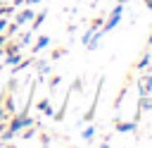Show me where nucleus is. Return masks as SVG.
I'll return each mask as SVG.
<instances>
[{
	"instance_id": "obj_12",
	"label": "nucleus",
	"mask_w": 152,
	"mask_h": 148,
	"mask_svg": "<svg viewBox=\"0 0 152 148\" xmlns=\"http://www.w3.org/2000/svg\"><path fill=\"white\" fill-rule=\"evenodd\" d=\"M81 136H83V141H90V138L95 136V127H93V124L88 122V127L83 129V134H81Z\"/></svg>"
},
{
	"instance_id": "obj_3",
	"label": "nucleus",
	"mask_w": 152,
	"mask_h": 148,
	"mask_svg": "<svg viewBox=\"0 0 152 148\" xmlns=\"http://www.w3.org/2000/svg\"><path fill=\"white\" fill-rule=\"evenodd\" d=\"M33 14H36V12H33L31 7H24V10H19V12L14 14V21H17L19 26H24L26 21H31V19H33Z\"/></svg>"
},
{
	"instance_id": "obj_22",
	"label": "nucleus",
	"mask_w": 152,
	"mask_h": 148,
	"mask_svg": "<svg viewBox=\"0 0 152 148\" xmlns=\"http://www.w3.org/2000/svg\"><path fill=\"white\" fill-rule=\"evenodd\" d=\"M2 55H5V48H0V60H2Z\"/></svg>"
},
{
	"instance_id": "obj_7",
	"label": "nucleus",
	"mask_w": 152,
	"mask_h": 148,
	"mask_svg": "<svg viewBox=\"0 0 152 148\" xmlns=\"http://www.w3.org/2000/svg\"><path fill=\"white\" fill-rule=\"evenodd\" d=\"M45 17H48V12H38V14H33V19H31V31H36V29L45 21Z\"/></svg>"
},
{
	"instance_id": "obj_10",
	"label": "nucleus",
	"mask_w": 152,
	"mask_h": 148,
	"mask_svg": "<svg viewBox=\"0 0 152 148\" xmlns=\"http://www.w3.org/2000/svg\"><path fill=\"white\" fill-rule=\"evenodd\" d=\"M31 41H33V33H31V29H28V31H26V33H21V36H19V38H17V43H19V45H21V48H24V45H28V43H31Z\"/></svg>"
},
{
	"instance_id": "obj_2",
	"label": "nucleus",
	"mask_w": 152,
	"mask_h": 148,
	"mask_svg": "<svg viewBox=\"0 0 152 148\" xmlns=\"http://www.w3.org/2000/svg\"><path fill=\"white\" fill-rule=\"evenodd\" d=\"M102 84H104V79H100V81H97V91H95V98H93V103H90L88 112L83 115V122H93V117H95V107H97V98H100V91H102Z\"/></svg>"
},
{
	"instance_id": "obj_11",
	"label": "nucleus",
	"mask_w": 152,
	"mask_h": 148,
	"mask_svg": "<svg viewBox=\"0 0 152 148\" xmlns=\"http://www.w3.org/2000/svg\"><path fill=\"white\" fill-rule=\"evenodd\" d=\"M31 64H33V60H21L19 64H14V67H12V74H19L21 69H26V67H31Z\"/></svg>"
},
{
	"instance_id": "obj_15",
	"label": "nucleus",
	"mask_w": 152,
	"mask_h": 148,
	"mask_svg": "<svg viewBox=\"0 0 152 148\" xmlns=\"http://www.w3.org/2000/svg\"><path fill=\"white\" fill-rule=\"evenodd\" d=\"M150 60H152V55H150V53H145V55L140 57V62H138L135 67H138V69H142V67H147V64H150Z\"/></svg>"
},
{
	"instance_id": "obj_6",
	"label": "nucleus",
	"mask_w": 152,
	"mask_h": 148,
	"mask_svg": "<svg viewBox=\"0 0 152 148\" xmlns=\"http://www.w3.org/2000/svg\"><path fill=\"white\" fill-rule=\"evenodd\" d=\"M38 110H40L43 115H48V117L55 115V110H52V105H50V98H43V100L38 103Z\"/></svg>"
},
{
	"instance_id": "obj_23",
	"label": "nucleus",
	"mask_w": 152,
	"mask_h": 148,
	"mask_svg": "<svg viewBox=\"0 0 152 148\" xmlns=\"http://www.w3.org/2000/svg\"><path fill=\"white\" fill-rule=\"evenodd\" d=\"M116 2H128V0H116Z\"/></svg>"
},
{
	"instance_id": "obj_14",
	"label": "nucleus",
	"mask_w": 152,
	"mask_h": 148,
	"mask_svg": "<svg viewBox=\"0 0 152 148\" xmlns=\"http://www.w3.org/2000/svg\"><path fill=\"white\" fill-rule=\"evenodd\" d=\"M7 117H12L5 107H2V103H0V129H5V124H7Z\"/></svg>"
},
{
	"instance_id": "obj_18",
	"label": "nucleus",
	"mask_w": 152,
	"mask_h": 148,
	"mask_svg": "<svg viewBox=\"0 0 152 148\" xmlns=\"http://www.w3.org/2000/svg\"><path fill=\"white\" fill-rule=\"evenodd\" d=\"M40 143H43V146H50V136H48V134H40Z\"/></svg>"
},
{
	"instance_id": "obj_20",
	"label": "nucleus",
	"mask_w": 152,
	"mask_h": 148,
	"mask_svg": "<svg viewBox=\"0 0 152 148\" xmlns=\"http://www.w3.org/2000/svg\"><path fill=\"white\" fill-rule=\"evenodd\" d=\"M145 7H147V10H152V0H145Z\"/></svg>"
},
{
	"instance_id": "obj_17",
	"label": "nucleus",
	"mask_w": 152,
	"mask_h": 148,
	"mask_svg": "<svg viewBox=\"0 0 152 148\" xmlns=\"http://www.w3.org/2000/svg\"><path fill=\"white\" fill-rule=\"evenodd\" d=\"M59 81H62V76H52V79H50V91H55V88L59 86Z\"/></svg>"
},
{
	"instance_id": "obj_19",
	"label": "nucleus",
	"mask_w": 152,
	"mask_h": 148,
	"mask_svg": "<svg viewBox=\"0 0 152 148\" xmlns=\"http://www.w3.org/2000/svg\"><path fill=\"white\" fill-rule=\"evenodd\" d=\"M7 41H10V38H7V33H0V48H2Z\"/></svg>"
},
{
	"instance_id": "obj_8",
	"label": "nucleus",
	"mask_w": 152,
	"mask_h": 148,
	"mask_svg": "<svg viewBox=\"0 0 152 148\" xmlns=\"http://www.w3.org/2000/svg\"><path fill=\"white\" fill-rule=\"evenodd\" d=\"M116 131H119V134L135 131V122H116Z\"/></svg>"
},
{
	"instance_id": "obj_5",
	"label": "nucleus",
	"mask_w": 152,
	"mask_h": 148,
	"mask_svg": "<svg viewBox=\"0 0 152 148\" xmlns=\"http://www.w3.org/2000/svg\"><path fill=\"white\" fill-rule=\"evenodd\" d=\"M33 64H36V69H38V76H45V74H50V62L33 57Z\"/></svg>"
},
{
	"instance_id": "obj_13",
	"label": "nucleus",
	"mask_w": 152,
	"mask_h": 148,
	"mask_svg": "<svg viewBox=\"0 0 152 148\" xmlns=\"http://www.w3.org/2000/svg\"><path fill=\"white\" fill-rule=\"evenodd\" d=\"M14 10H17V5H0V17H10V14H14Z\"/></svg>"
},
{
	"instance_id": "obj_16",
	"label": "nucleus",
	"mask_w": 152,
	"mask_h": 148,
	"mask_svg": "<svg viewBox=\"0 0 152 148\" xmlns=\"http://www.w3.org/2000/svg\"><path fill=\"white\" fill-rule=\"evenodd\" d=\"M62 55H66V48H55L52 55H50V60H59Z\"/></svg>"
},
{
	"instance_id": "obj_9",
	"label": "nucleus",
	"mask_w": 152,
	"mask_h": 148,
	"mask_svg": "<svg viewBox=\"0 0 152 148\" xmlns=\"http://www.w3.org/2000/svg\"><path fill=\"white\" fill-rule=\"evenodd\" d=\"M152 91V76H142V81H140V95H147Z\"/></svg>"
},
{
	"instance_id": "obj_21",
	"label": "nucleus",
	"mask_w": 152,
	"mask_h": 148,
	"mask_svg": "<svg viewBox=\"0 0 152 148\" xmlns=\"http://www.w3.org/2000/svg\"><path fill=\"white\" fill-rule=\"evenodd\" d=\"M33 2H40V0H24V5H33Z\"/></svg>"
},
{
	"instance_id": "obj_1",
	"label": "nucleus",
	"mask_w": 152,
	"mask_h": 148,
	"mask_svg": "<svg viewBox=\"0 0 152 148\" xmlns=\"http://www.w3.org/2000/svg\"><path fill=\"white\" fill-rule=\"evenodd\" d=\"M121 14H124V2H119V5H116V7L112 10V14H109V19H107V21H104V24L100 26V31H102V33H107V31H112V29H114V26H116V24L121 21Z\"/></svg>"
},
{
	"instance_id": "obj_4",
	"label": "nucleus",
	"mask_w": 152,
	"mask_h": 148,
	"mask_svg": "<svg viewBox=\"0 0 152 148\" xmlns=\"http://www.w3.org/2000/svg\"><path fill=\"white\" fill-rule=\"evenodd\" d=\"M48 43H50V36H38V41L31 45V53H33V55H38L43 48H48Z\"/></svg>"
}]
</instances>
